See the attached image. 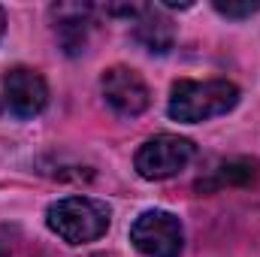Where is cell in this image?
<instances>
[{
	"instance_id": "6da1fadb",
	"label": "cell",
	"mask_w": 260,
	"mask_h": 257,
	"mask_svg": "<svg viewBox=\"0 0 260 257\" xmlns=\"http://www.w3.org/2000/svg\"><path fill=\"white\" fill-rule=\"evenodd\" d=\"M239 103V88L227 79H209V82H191L179 79L170 91V115L185 124H200L218 115H227Z\"/></svg>"
},
{
	"instance_id": "7a4b0ae2",
	"label": "cell",
	"mask_w": 260,
	"mask_h": 257,
	"mask_svg": "<svg viewBox=\"0 0 260 257\" xmlns=\"http://www.w3.org/2000/svg\"><path fill=\"white\" fill-rule=\"evenodd\" d=\"M46 224L67 245H85L106 236L112 224V212L106 203L94 197H64L46 209Z\"/></svg>"
},
{
	"instance_id": "3957f363",
	"label": "cell",
	"mask_w": 260,
	"mask_h": 257,
	"mask_svg": "<svg viewBox=\"0 0 260 257\" xmlns=\"http://www.w3.org/2000/svg\"><path fill=\"white\" fill-rule=\"evenodd\" d=\"M130 242L145 257H179L185 248V230L173 212L148 209L133 221Z\"/></svg>"
},
{
	"instance_id": "277c9868",
	"label": "cell",
	"mask_w": 260,
	"mask_h": 257,
	"mask_svg": "<svg viewBox=\"0 0 260 257\" xmlns=\"http://www.w3.org/2000/svg\"><path fill=\"white\" fill-rule=\"evenodd\" d=\"M194 157V142L176 133H157L136 151V173L148 182H164L179 176Z\"/></svg>"
},
{
	"instance_id": "5b68a950",
	"label": "cell",
	"mask_w": 260,
	"mask_h": 257,
	"mask_svg": "<svg viewBox=\"0 0 260 257\" xmlns=\"http://www.w3.org/2000/svg\"><path fill=\"white\" fill-rule=\"evenodd\" d=\"M100 91L109 103V109L121 118H136L148 109L151 94L148 85L142 82V76L130 67H109L100 79Z\"/></svg>"
},
{
	"instance_id": "8992f818",
	"label": "cell",
	"mask_w": 260,
	"mask_h": 257,
	"mask_svg": "<svg viewBox=\"0 0 260 257\" xmlns=\"http://www.w3.org/2000/svg\"><path fill=\"white\" fill-rule=\"evenodd\" d=\"M3 94H6V106L18 118H34L49 103L46 79L37 70H27V67H12L3 76Z\"/></svg>"
},
{
	"instance_id": "52a82bcc",
	"label": "cell",
	"mask_w": 260,
	"mask_h": 257,
	"mask_svg": "<svg viewBox=\"0 0 260 257\" xmlns=\"http://www.w3.org/2000/svg\"><path fill=\"white\" fill-rule=\"evenodd\" d=\"M133 40L151 55H167L176 43V27L154 6H136V12H133Z\"/></svg>"
},
{
	"instance_id": "ba28073f",
	"label": "cell",
	"mask_w": 260,
	"mask_h": 257,
	"mask_svg": "<svg viewBox=\"0 0 260 257\" xmlns=\"http://www.w3.org/2000/svg\"><path fill=\"white\" fill-rule=\"evenodd\" d=\"M91 6L82 3H61L52 6V18H55V34L61 40L67 55H79L85 52L88 43V30H91Z\"/></svg>"
},
{
	"instance_id": "9c48e42d",
	"label": "cell",
	"mask_w": 260,
	"mask_h": 257,
	"mask_svg": "<svg viewBox=\"0 0 260 257\" xmlns=\"http://www.w3.org/2000/svg\"><path fill=\"white\" fill-rule=\"evenodd\" d=\"M254 179V167L251 164H242V160H233V164H224L215 170V182L209 185H200L203 188H221V185H242V182H251Z\"/></svg>"
},
{
	"instance_id": "30bf717a",
	"label": "cell",
	"mask_w": 260,
	"mask_h": 257,
	"mask_svg": "<svg viewBox=\"0 0 260 257\" xmlns=\"http://www.w3.org/2000/svg\"><path fill=\"white\" fill-rule=\"evenodd\" d=\"M260 9L257 0H245V3H224V0H215V12H221V15H227V18H248V15H254Z\"/></svg>"
},
{
	"instance_id": "8fae6325",
	"label": "cell",
	"mask_w": 260,
	"mask_h": 257,
	"mask_svg": "<svg viewBox=\"0 0 260 257\" xmlns=\"http://www.w3.org/2000/svg\"><path fill=\"white\" fill-rule=\"evenodd\" d=\"M3 27H6V15H3V6H0V37H3Z\"/></svg>"
},
{
	"instance_id": "7c38bea8",
	"label": "cell",
	"mask_w": 260,
	"mask_h": 257,
	"mask_svg": "<svg viewBox=\"0 0 260 257\" xmlns=\"http://www.w3.org/2000/svg\"><path fill=\"white\" fill-rule=\"evenodd\" d=\"M88 257H112V254H103V251H97V254H88Z\"/></svg>"
},
{
	"instance_id": "4fadbf2b",
	"label": "cell",
	"mask_w": 260,
	"mask_h": 257,
	"mask_svg": "<svg viewBox=\"0 0 260 257\" xmlns=\"http://www.w3.org/2000/svg\"><path fill=\"white\" fill-rule=\"evenodd\" d=\"M0 257H9V254H6V251H3V248H0Z\"/></svg>"
}]
</instances>
